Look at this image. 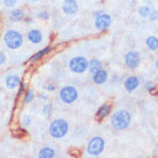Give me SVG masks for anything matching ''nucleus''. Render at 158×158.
<instances>
[{"instance_id":"obj_1","label":"nucleus","mask_w":158,"mask_h":158,"mask_svg":"<svg viewBox=\"0 0 158 158\" xmlns=\"http://www.w3.org/2000/svg\"><path fill=\"white\" fill-rule=\"evenodd\" d=\"M110 123L117 131H126L132 123V115L125 109L118 110L112 114Z\"/></svg>"},{"instance_id":"obj_2","label":"nucleus","mask_w":158,"mask_h":158,"mask_svg":"<svg viewBox=\"0 0 158 158\" xmlns=\"http://www.w3.org/2000/svg\"><path fill=\"white\" fill-rule=\"evenodd\" d=\"M68 131H69V125L65 119H54L48 125V134L56 140L65 137L68 134Z\"/></svg>"},{"instance_id":"obj_3","label":"nucleus","mask_w":158,"mask_h":158,"mask_svg":"<svg viewBox=\"0 0 158 158\" xmlns=\"http://www.w3.org/2000/svg\"><path fill=\"white\" fill-rule=\"evenodd\" d=\"M2 40L6 48L9 50H19L23 45L24 42V37L20 31L15 30V29H8L5 31L4 36H2Z\"/></svg>"},{"instance_id":"obj_4","label":"nucleus","mask_w":158,"mask_h":158,"mask_svg":"<svg viewBox=\"0 0 158 158\" xmlns=\"http://www.w3.org/2000/svg\"><path fill=\"white\" fill-rule=\"evenodd\" d=\"M89 60L83 56H76L73 57L68 62V68L72 73L75 74H84L88 70Z\"/></svg>"},{"instance_id":"obj_5","label":"nucleus","mask_w":158,"mask_h":158,"mask_svg":"<svg viewBox=\"0 0 158 158\" xmlns=\"http://www.w3.org/2000/svg\"><path fill=\"white\" fill-rule=\"evenodd\" d=\"M105 148V141L101 136H94L87 143L85 151L90 156H99L104 151Z\"/></svg>"},{"instance_id":"obj_6","label":"nucleus","mask_w":158,"mask_h":158,"mask_svg":"<svg viewBox=\"0 0 158 158\" xmlns=\"http://www.w3.org/2000/svg\"><path fill=\"white\" fill-rule=\"evenodd\" d=\"M59 98L64 104H73L79 98V91L73 85H65L59 90Z\"/></svg>"},{"instance_id":"obj_7","label":"nucleus","mask_w":158,"mask_h":158,"mask_svg":"<svg viewBox=\"0 0 158 158\" xmlns=\"http://www.w3.org/2000/svg\"><path fill=\"white\" fill-rule=\"evenodd\" d=\"M123 61H125V65L128 68L135 69V68L140 66L141 64V53L139 51H136V50H131V51H128L126 53Z\"/></svg>"},{"instance_id":"obj_8","label":"nucleus","mask_w":158,"mask_h":158,"mask_svg":"<svg viewBox=\"0 0 158 158\" xmlns=\"http://www.w3.org/2000/svg\"><path fill=\"white\" fill-rule=\"evenodd\" d=\"M112 24V18L110 14L103 13L95 18V28L101 32H105Z\"/></svg>"},{"instance_id":"obj_9","label":"nucleus","mask_w":158,"mask_h":158,"mask_svg":"<svg viewBox=\"0 0 158 158\" xmlns=\"http://www.w3.org/2000/svg\"><path fill=\"white\" fill-rule=\"evenodd\" d=\"M62 12L66 15H74L79 10V5L76 0H64L61 6Z\"/></svg>"},{"instance_id":"obj_10","label":"nucleus","mask_w":158,"mask_h":158,"mask_svg":"<svg viewBox=\"0 0 158 158\" xmlns=\"http://www.w3.org/2000/svg\"><path fill=\"white\" fill-rule=\"evenodd\" d=\"M21 81H22V80H21V76L19 74H10V73H9V74L6 75V77H5V84H6L7 89H9V90H14V89L19 88Z\"/></svg>"},{"instance_id":"obj_11","label":"nucleus","mask_w":158,"mask_h":158,"mask_svg":"<svg viewBox=\"0 0 158 158\" xmlns=\"http://www.w3.org/2000/svg\"><path fill=\"white\" fill-rule=\"evenodd\" d=\"M27 40H29L31 44H40L43 42V34L40 29H30L27 32Z\"/></svg>"},{"instance_id":"obj_12","label":"nucleus","mask_w":158,"mask_h":158,"mask_svg":"<svg viewBox=\"0 0 158 158\" xmlns=\"http://www.w3.org/2000/svg\"><path fill=\"white\" fill-rule=\"evenodd\" d=\"M139 85H140V79L137 76H134V75L128 76L123 82V87L128 92H133L134 90H136L139 88Z\"/></svg>"},{"instance_id":"obj_13","label":"nucleus","mask_w":158,"mask_h":158,"mask_svg":"<svg viewBox=\"0 0 158 158\" xmlns=\"http://www.w3.org/2000/svg\"><path fill=\"white\" fill-rule=\"evenodd\" d=\"M109 79V73L106 69H101L96 72L95 74H92V82L97 85H102L104 84Z\"/></svg>"},{"instance_id":"obj_14","label":"nucleus","mask_w":158,"mask_h":158,"mask_svg":"<svg viewBox=\"0 0 158 158\" xmlns=\"http://www.w3.org/2000/svg\"><path fill=\"white\" fill-rule=\"evenodd\" d=\"M111 113H112V105L105 103V104H103V105L99 106V109L97 110L96 118H97V120L101 121V120H103V119L107 118Z\"/></svg>"},{"instance_id":"obj_15","label":"nucleus","mask_w":158,"mask_h":158,"mask_svg":"<svg viewBox=\"0 0 158 158\" xmlns=\"http://www.w3.org/2000/svg\"><path fill=\"white\" fill-rule=\"evenodd\" d=\"M51 51H52V46H50V45H48V46H45V48H42L40 51L36 52L35 54H32L30 57V59H29V62H30V64H34V62L38 61L40 59H43L45 56H48Z\"/></svg>"},{"instance_id":"obj_16","label":"nucleus","mask_w":158,"mask_h":158,"mask_svg":"<svg viewBox=\"0 0 158 158\" xmlns=\"http://www.w3.org/2000/svg\"><path fill=\"white\" fill-rule=\"evenodd\" d=\"M9 19H10V21H13V22H22L23 20L26 19V13H24V10L22 8H15L13 9L10 14H9Z\"/></svg>"},{"instance_id":"obj_17","label":"nucleus","mask_w":158,"mask_h":158,"mask_svg":"<svg viewBox=\"0 0 158 158\" xmlns=\"http://www.w3.org/2000/svg\"><path fill=\"white\" fill-rule=\"evenodd\" d=\"M103 69V62L99 60V59H96L94 58L91 60H89V66H88V70L91 73V74H95L96 72Z\"/></svg>"},{"instance_id":"obj_18","label":"nucleus","mask_w":158,"mask_h":158,"mask_svg":"<svg viewBox=\"0 0 158 158\" xmlns=\"http://www.w3.org/2000/svg\"><path fill=\"white\" fill-rule=\"evenodd\" d=\"M56 157V150L51 147H43L38 151V158H54Z\"/></svg>"},{"instance_id":"obj_19","label":"nucleus","mask_w":158,"mask_h":158,"mask_svg":"<svg viewBox=\"0 0 158 158\" xmlns=\"http://www.w3.org/2000/svg\"><path fill=\"white\" fill-rule=\"evenodd\" d=\"M145 45L147 48L151 51H157L158 50V38L156 36H149L145 40Z\"/></svg>"},{"instance_id":"obj_20","label":"nucleus","mask_w":158,"mask_h":158,"mask_svg":"<svg viewBox=\"0 0 158 158\" xmlns=\"http://www.w3.org/2000/svg\"><path fill=\"white\" fill-rule=\"evenodd\" d=\"M35 99V92L32 89H28L24 92V96H23V103L24 104H29L31 102Z\"/></svg>"},{"instance_id":"obj_21","label":"nucleus","mask_w":158,"mask_h":158,"mask_svg":"<svg viewBox=\"0 0 158 158\" xmlns=\"http://www.w3.org/2000/svg\"><path fill=\"white\" fill-rule=\"evenodd\" d=\"M151 12H152V10H151V8H150L149 6H142V7H140L139 10H137V13H139V15H140L141 18H149V15Z\"/></svg>"},{"instance_id":"obj_22","label":"nucleus","mask_w":158,"mask_h":158,"mask_svg":"<svg viewBox=\"0 0 158 158\" xmlns=\"http://www.w3.org/2000/svg\"><path fill=\"white\" fill-rule=\"evenodd\" d=\"M43 114H44L46 118H50L52 115V104L51 103H46L44 106H43V110H42Z\"/></svg>"},{"instance_id":"obj_23","label":"nucleus","mask_w":158,"mask_h":158,"mask_svg":"<svg viewBox=\"0 0 158 158\" xmlns=\"http://www.w3.org/2000/svg\"><path fill=\"white\" fill-rule=\"evenodd\" d=\"M144 88L148 92H154V91H156L157 87H156V84H155L152 81H147L144 84Z\"/></svg>"},{"instance_id":"obj_24","label":"nucleus","mask_w":158,"mask_h":158,"mask_svg":"<svg viewBox=\"0 0 158 158\" xmlns=\"http://www.w3.org/2000/svg\"><path fill=\"white\" fill-rule=\"evenodd\" d=\"M31 118L29 117V115H23L22 119H21V123H22L23 127H29L31 125Z\"/></svg>"},{"instance_id":"obj_25","label":"nucleus","mask_w":158,"mask_h":158,"mask_svg":"<svg viewBox=\"0 0 158 158\" xmlns=\"http://www.w3.org/2000/svg\"><path fill=\"white\" fill-rule=\"evenodd\" d=\"M36 16H37L38 19H40V20L46 21V20L50 19V14H48V12H45V10H40V12H38V13L36 14Z\"/></svg>"},{"instance_id":"obj_26","label":"nucleus","mask_w":158,"mask_h":158,"mask_svg":"<svg viewBox=\"0 0 158 158\" xmlns=\"http://www.w3.org/2000/svg\"><path fill=\"white\" fill-rule=\"evenodd\" d=\"M24 92H26V83H24V81H21V83H20V85H19V88H18V94H16V96L18 97L22 96Z\"/></svg>"},{"instance_id":"obj_27","label":"nucleus","mask_w":158,"mask_h":158,"mask_svg":"<svg viewBox=\"0 0 158 158\" xmlns=\"http://www.w3.org/2000/svg\"><path fill=\"white\" fill-rule=\"evenodd\" d=\"M2 2L7 8H13L18 4V0H2Z\"/></svg>"},{"instance_id":"obj_28","label":"nucleus","mask_w":158,"mask_h":158,"mask_svg":"<svg viewBox=\"0 0 158 158\" xmlns=\"http://www.w3.org/2000/svg\"><path fill=\"white\" fill-rule=\"evenodd\" d=\"M44 88H45V90H46L48 92H52V91H56L57 87H56V85H54L53 83H48L44 87Z\"/></svg>"},{"instance_id":"obj_29","label":"nucleus","mask_w":158,"mask_h":158,"mask_svg":"<svg viewBox=\"0 0 158 158\" xmlns=\"http://www.w3.org/2000/svg\"><path fill=\"white\" fill-rule=\"evenodd\" d=\"M150 21H156L158 20V10H155V12H151L149 15Z\"/></svg>"},{"instance_id":"obj_30","label":"nucleus","mask_w":158,"mask_h":158,"mask_svg":"<svg viewBox=\"0 0 158 158\" xmlns=\"http://www.w3.org/2000/svg\"><path fill=\"white\" fill-rule=\"evenodd\" d=\"M6 56H5L4 52H0V66H2V65H5V62H6Z\"/></svg>"},{"instance_id":"obj_31","label":"nucleus","mask_w":158,"mask_h":158,"mask_svg":"<svg viewBox=\"0 0 158 158\" xmlns=\"http://www.w3.org/2000/svg\"><path fill=\"white\" fill-rule=\"evenodd\" d=\"M40 99H43V101H48V94H45V92H40Z\"/></svg>"},{"instance_id":"obj_32","label":"nucleus","mask_w":158,"mask_h":158,"mask_svg":"<svg viewBox=\"0 0 158 158\" xmlns=\"http://www.w3.org/2000/svg\"><path fill=\"white\" fill-rule=\"evenodd\" d=\"M23 21H24V23H26V24H31L34 20H32L31 18H26L24 20H23Z\"/></svg>"},{"instance_id":"obj_33","label":"nucleus","mask_w":158,"mask_h":158,"mask_svg":"<svg viewBox=\"0 0 158 158\" xmlns=\"http://www.w3.org/2000/svg\"><path fill=\"white\" fill-rule=\"evenodd\" d=\"M103 13H104V10H103V9H101V10H97V12H95V13H94V16H95V18H97L98 15H101V14H103Z\"/></svg>"},{"instance_id":"obj_34","label":"nucleus","mask_w":158,"mask_h":158,"mask_svg":"<svg viewBox=\"0 0 158 158\" xmlns=\"http://www.w3.org/2000/svg\"><path fill=\"white\" fill-rule=\"evenodd\" d=\"M156 68H157V69H158V59H157V60H156Z\"/></svg>"},{"instance_id":"obj_35","label":"nucleus","mask_w":158,"mask_h":158,"mask_svg":"<svg viewBox=\"0 0 158 158\" xmlns=\"http://www.w3.org/2000/svg\"><path fill=\"white\" fill-rule=\"evenodd\" d=\"M31 1H40V0H31Z\"/></svg>"}]
</instances>
